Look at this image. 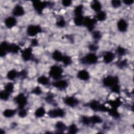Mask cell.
I'll use <instances>...</instances> for the list:
<instances>
[{
  "mask_svg": "<svg viewBox=\"0 0 134 134\" xmlns=\"http://www.w3.org/2000/svg\"><path fill=\"white\" fill-rule=\"evenodd\" d=\"M63 72V69L61 66L58 65H53L50 68L49 75L51 78L55 81L61 79L62 77Z\"/></svg>",
  "mask_w": 134,
  "mask_h": 134,
  "instance_id": "6da1fadb",
  "label": "cell"
},
{
  "mask_svg": "<svg viewBox=\"0 0 134 134\" xmlns=\"http://www.w3.org/2000/svg\"><path fill=\"white\" fill-rule=\"evenodd\" d=\"M98 57L94 52H91L86 54L83 57L80 61L82 64L86 65H92L96 63L98 61Z\"/></svg>",
  "mask_w": 134,
  "mask_h": 134,
  "instance_id": "7a4b0ae2",
  "label": "cell"
},
{
  "mask_svg": "<svg viewBox=\"0 0 134 134\" xmlns=\"http://www.w3.org/2000/svg\"><path fill=\"white\" fill-rule=\"evenodd\" d=\"M119 80L117 76L113 75H107L103 79V84L107 87H111L113 85L118 84Z\"/></svg>",
  "mask_w": 134,
  "mask_h": 134,
  "instance_id": "3957f363",
  "label": "cell"
},
{
  "mask_svg": "<svg viewBox=\"0 0 134 134\" xmlns=\"http://www.w3.org/2000/svg\"><path fill=\"white\" fill-rule=\"evenodd\" d=\"M97 20L95 18H91L90 17H84L83 26L85 27L86 29L90 32L94 30Z\"/></svg>",
  "mask_w": 134,
  "mask_h": 134,
  "instance_id": "277c9868",
  "label": "cell"
},
{
  "mask_svg": "<svg viewBox=\"0 0 134 134\" xmlns=\"http://www.w3.org/2000/svg\"><path fill=\"white\" fill-rule=\"evenodd\" d=\"M90 108L95 111H108L109 108L106 107L105 105L101 104L97 100H92L89 104Z\"/></svg>",
  "mask_w": 134,
  "mask_h": 134,
  "instance_id": "5b68a950",
  "label": "cell"
},
{
  "mask_svg": "<svg viewBox=\"0 0 134 134\" xmlns=\"http://www.w3.org/2000/svg\"><path fill=\"white\" fill-rule=\"evenodd\" d=\"M49 4L48 2L35 1L32 2V6L38 14H41L44 8Z\"/></svg>",
  "mask_w": 134,
  "mask_h": 134,
  "instance_id": "8992f818",
  "label": "cell"
},
{
  "mask_svg": "<svg viewBox=\"0 0 134 134\" xmlns=\"http://www.w3.org/2000/svg\"><path fill=\"white\" fill-rule=\"evenodd\" d=\"M42 32V28L39 25H30L27 28L26 32L30 37H35Z\"/></svg>",
  "mask_w": 134,
  "mask_h": 134,
  "instance_id": "52a82bcc",
  "label": "cell"
},
{
  "mask_svg": "<svg viewBox=\"0 0 134 134\" xmlns=\"http://www.w3.org/2000/svg\"><path fill=\"white\" fill-rule=\"evenodd\" d=\"M14 101L18 105L19 109L24 108L27 104V97L23 93H20L15 96Z\"/></svg>",
  "mask_w": 134,
  "mask_h": 134,
  "instance_id": "ba28073f",
  "label": "cell"
},
{
  "mask_svg": "<svg viewBox=\"0 0 134 134\" xmlns=\"http://www.w3.org/2000/svg\"><path fill=\"white\" fill-rule=\"evenodd\" d=\"M47 114L50 118H62L65 116V112L62 108H55L49 110Z\"/></svg>",
  "mask_w": 134,
  "mask_h": 134,
  "instance_id": "9c48e42d",
  "label": "cell"
},
{
  "mask_svg": "<svg viewBox=\"0 0 134 134\" xmlns=\"http://www.w3.org/2000/svg\"><path fill=\"white\" fill-rule=\"evenodd\" d=\"M22 59L25 61H28L32 59V49L31 47H28L21 51Z\"/></svg>",
  "mask_w": 134,
  "mask_h": 134,
  "instance_id": "30bf717a",
  "label": "cell"
},
{
  "mask_svg": "<svg viewBox=\"0 0 134 134\" xmlns=\"http://www.w3.org/2000/svg\"><path fill=\"white\" fill-rule=\"evenodd\" d=\"M52 85L60 90H63L68 87V83L66 80L60 79L53 82L52 83Z\"/></svg>",
  "mask_w": 134,
  "mask_h": 134,
  "instance_id": "8fae6325",
  "label": "cell"
},
{
  "mask_svg": "<svg viewBox=\"0 0 134 134\" xmlns=\"http://www.w3.org/2000/svg\"><path fill=\"white\" fill-rule=\"evenodd\" d=\"M63 102L66 105L70 107H74L79 103L78 100L73 96H67L65 97L63 99Z\"/></svg>",
  "mask_w": 134,
  "mask_h": 134,
  "instance_id": "7c38bea8",
  "label": "cell"
},
{
  "mask_svg": "<svg viewBox=\"0 0 134 134\" xmlns=\"http://www.w3.org/2000/svg\"><path fill=\"white\" fill-rule=\"evenodd\" d=\"M4 24L7 28L11 29L16 25L17 20L14 16H9L4 20Z\"/></svg>",
  "mask_w": 134,
  "mask_h": 134,
  "instance_id": "4fadbf2b",
  "label": "cell"
},
{
  "mask_svg": "<svg viewBox=\"0 0 134 134\" xmlns=\"http://www.w3.org/2000/svg\"><path fill=\"white\" fill-rule=\"evenodd\" d=\"M117 27L118 30L119 31L121 32H125L128 29V24L127 21L124 19H120L117 22Z\"/></svg>",
  "mask_w": 134,
  "mask_h": 134,
  "instance_id": "5bb4252c",
  "label": "cell"
},
{
  "mask_svg": "<svg viewBox=\"0 0 134 134\" xmlns=\"http://www.w3.org/2000/svg\"><path fill=\"white\" fill-rule=\"evenodd\" d=\"M25 12L24 7L20 5H16L12 10V14L13 16L15 17L22 16L25 14Z\"/></svg>",
  "mask_w": 134,
  "mask_h": 134,
  "instance_id": "9a60e30c",
  "label": "cell"
},
{
  "mask_svg": "<svg viewBox=\"0 0 134 134\" xmlns=\"http://www.w3.org/2000/svg\"><path fill=\"white\" fill-rule=\"evenodd\" d=\"M10 43L6 41H3L0 44V55L1 57H3L9 52Z\"/></svg>",
  "mask_w": 134,
  "mask_h": 134,
  "instance_id": "2e32d148",
  "label": "cell"
},
{
  "mask_svg": "<svg viewBox=\"0 0 134 134\" xmlns=\"http://www.w3.org/2000/svg\"><path fill=\"white\" fill-rule=\"evenodd\" d=\"M115 54L113 52L107 51L105 52L103 55V59L105 63L108 64L111 63L115 59Z\"/></svg>",
  "mask_w": 134,
  "mask_h": 134,
  "instance_id": "e0dca14e",
  "label": "cell"
},
{
  "mask_svg": "<svg viewBox=\"0 0 134 134\" xmlns=\"http://www.w3.org/2000/svg\"><path fill=\"white\" fill-rule=\"evenodd\" d=\"M77 77L82 81H87L90 78L89 72L86 70H81L79 71L77 74Z\"/></svg>",
  "mask_w": 134,
  "mask_h": 134,
  "instance_id": "ac0fdd59",
  "label": "cell"
},
{
  "mask_svg": "<svg viewBox=\"0 0 134 134\" xmlns=\"http://www.w3.org/2000/svg\"><path fill=\"white\" fill-rule=\"evenodd\" d=\"M91 8L92 9H93L94 11H95L96 13L102 10V5L100 2L98 1H93L91 2Z\"/></svg>",
  "mask_w": 134,
  "mask_h": 134,
  "instance_id": "d6986e66",
  "label": "cell"
},
{
  "mask_svg": "<svg viewBox=\"0 0 134 134\" xmlns=\"http://www.w3.org/2000/svg\"><path fill=\"white\" fill-rule=\"evenodd\" d=\"M55 128L58 132H63L67 129V127L63 122L59 121L55 124Z\"/></svg>",
  "mask_w": 134,
  "mask_h": 134,
  "instance_id": "ffe728a7",
  "label": "cell"
},
{
  "mask_svg": "<svg viewBox=\"0 0 134 134\" xmlns=\"http://www.w3.org/2000/svg\"><path fill=\"white\" fill-rule=\"evenodd\" d=\"M63 57V55L59 50H55L52 54V59L57 62H61Z\"/></svg>",
  "mask_w": 134,
  "mask_h": 134,
  "instance_id": "44dd1931",
  "label": "cell"
},
{
  "mask_svg": "<svg viewBox=\"0 0 134 134\" xmlns=\"http://www.w3.org/2000/svg\"><path fill=\"white\" fill-rule=\"evenodd\" d=\"M46 114V110L43 107H39L36 109L34 113V115L36 118L43 117Z\"/></svg>",
  "mask_w": 134,
  "mask_h": 134,
  "instance_id": "7402d4cb",
  "label": "cell"
},
{
  "mask_svg": "<svg viewBox=\"0 0 134 134\" xmlns=\"http://www.w3.org/2000/svg\"><path fill=\"white\" fill-rule=\"evenodd\" d=\"M107 18V14L105 12L101 10L96 13L95 19L97 21H104L106 20Z\"/></svg>",
  "mask_w": 134,
  "mask_h": 134,
  "instance_id": "603a6c76",
  "label": "cell"
},
{
  "mask_svg": "<svg viewBox=\"0 0 134 134\" xmlns=\"http://www.w3.org/2000/svg\"><path fill=\"white\" fill-rule=\"evenodd\" d=\"M18 72H17L16 70L14 69H12L7 72L6 74V77L9 80L12 81L15 80L17 77V76H18Z\"/></svg>",
  "mask_w": 134,
  "mask_h": 134,
  "instance_id": "cb8c5ba5",
  "label": "cell"
},
{
  "mask_svg": "<svg viewBox=\"0 0 134 134\" xmlns=\"http://www.w3.org/2000/svg\"><path fill=\"white\" fill-rule=\"evenodd\" d=\"M16 113V110L15 109H6L4 110L3 115L6 118H11L13 117Z\"/></svg>",
  "mask_w": 134,
  "mask_h": 134,
  "instance_id": "d4e9b609",
  "label": "cell"
},
{
  "mask_svg": "<svg viewBox=\"0 0 134 134\" xmlns=\"http://www.w3.org/2000/svg\"><path fill=\"white\" fill-rule=\"evenodd\" d=\"M84 17L83 16H74L73 21L74 24L76 26H81L83 25Z\"/></svg>",
  "mask_w": 134,
  "mask_h": 134,
  "instance_id": "484cf974",
  "label": "cell"
},
{
  "mask_svg": "<svg viewBox=\"0 0 134 134\" xmlns=\"http://www.w3.org/2000/svg\"><path fill=\"white\" fill-rule=\"evenodd\" d=\"M37 82L39 84L45 86V85H47L49 84V80L47 76L44 75H41L38 77Z\"/></svg>",
  "mask_w": 134,
  "mask_h": 134,
  "instance_id": "4316f807",
  "label": "cell"
},
{
  "mask_svg": "<svg viewBox=\"0 0 134 134\" xmlns=\"http://www.w3.org/2000/svg\"><path fill=\"white\" fill-rule=\"evenodd\" d=\"M20 50V47L16 43H10L9 52L16 54Z\"/></svg>",
  "mask_w": 134,
  "mask_h": 134,
  "instance_id": "83f0119b",
  "label": "cell"
},
{
  "mask_svg": "<svg viewBox=\"0 0 134 134\" xmlns=\"http://www.w3.org/2000/svg\"><path fill=\"white\" fill-rule=\"evenodd\" d=\"M90 122L93 124H98L102 122L103 120L98 115H93L90 117Z\"/></svg>",
  "mask_w": 134,
  "mask_h": 134,
  "instance_id": "f1b7e54d",
  "label": "cell"
},
{
  "mask_svg": "<svg viewBox=\"0 0 134 134\" xmlns=\"http://www.w3.org/2000/svg\"><path fill=\"white\" fill-rule=\"evenodd\" d=\"M83 6L82 5H79L76 6L74 9V16H83Z\"/></svg>",
  "mask_w": 134,
  "mask_h": 134,
  "instance_id": "f546056e",
  "label": "cell"
},
{
  "mask_svg": "<svg viewBox=\"0 0 134 134\" xmlns=\"http://www.w3.org/2000/svg\"><path fill=\"white\" fill-rule=\"evenodd\" d=\"M108 103L109 104V105L111 106V108L115 109H117L120 106L121 103V100L118 98H117L114 100H111L109 101Z\"/></svg>",
  "mask_w": 134,
  "mask_h": 134,
  "instance_id": "4dcf8cb0",
  "label": "cell"
},
{
  "mask_svg": "<svg viewBox=\"0 0 134 134\" xmlns=\"http://www.w3.org/2000/svg\"><path fill=\"white\" fill-rule=\"evenodd\" d=\"M4 90L9 93L10 94L12 93L14 90V85L12 82H8L4 86Z\"/></svg>",
  "mask_w": 134,
  "mask_h": 134,
  "instance_id": "1f68e13d",
  "label": "cell"
},
{
  "mask_svg": "<svg viewBox=\"0 0 134 134\" xmlns=\"http://www.w3.org/2000/svg\"><path fill=\"white\" fill-rule=\"evenodd\" d=\"M67 130L69 133H76L77 132L79 129L75 124H72L67 128Z\"/></svg>",
  "mask_w": 134,
  "mask_h": 134,
  "instance_id": "d6a6232c",
  "label": "cell"
},
{
  "mask_svg": "<svg viewBox=\"0 0 134 134\" xmlns=\"http://www.w3.org/2000/svg\"><path fill=\"white\" fill-rule=\"evenodd\" d=\"M116 54L119 57H122L126 53V50L121 46H118L116 50Z\"/></svg>",
  "mask_w": 134,
  "mask_h": 134,
  "instance_id": "836d02e7",
  "label": "cell"
},
{
  "mask_svg": "<svg viewBox=\"0 0 134 134\" xmlns=\"http://www.w3.org/2000/svg\"><path fill=\"white\" fill-rule=\"evenodd\" d=\"M107 112H108V114L110 116L114 118H119L120 117V114L117 111V109L111 108L110 109H109Z\"/></svg>",
  "mask_w": 134,
  "mask_h": 134,
  "instance_id": "e575fe53",
  "label": "cell"
},
{
  "mask_svg": "<svg viewBox=\"0 0 134 134\" xmlns=\"http://www.w3.org/2000/svg\"><path fill=\"white\" fill-rule=\"evenodd\" d=\"M10 93L7 92V91H6L5 90H3V91H2L0 93V97H1V99L2 100H5V101H6L9 98V96H10Z\"/></svg>",
  "mask_w": 134,
  "mask_h": 134,
  "instance_id": "d590c367",
  "label": "cell"
},
{
  "mask_svg": "<svg viewBox=\"0 0 134 134\" xmlns=\"http://www.w3.org/2000/svg\"><path fill=\"white\" fill-rule=\"evenodd\" d=\"M66 21L63 17H59L56 21V25L60 28H63L65 26Z\"/></svg>",
  "mask_w": 134,
  "mask_h": 134,
  "instance_id": "8d00e7d4",
  "label": "cell"
},
{
  "mask_svg": "<svg viewBox=\"0 0 134 134\" xmlns=\"http://www.w3.org/2000/svg\"><path fill=\"white\" fill-rule=\"evenodd\" d=\"M61 62H63V64L65 66H68L72 63V60L70 57L68 55H63V57Z\"/></svg>",
  "mask_w": 134,
  "mask_h": 134,
  "instance_id": "74e56055",
  "label": "cell"
},
{
  "mask_svg": "<svg viewBox=\"0 0 134 134\" xmlns=\"http://www.w3.org/2000/svg\"><path fill=\"white\" fill-rule=\"evenodd\" d=\"M92 36L95 41H98L102 38L101 32L98 30H93L92 32Z\"/></svg>",
  "mask_w": 134,
  "mask_h": 134,
  "instance_id": "f35d334b",
  "label": "cell"
},
{
  "mask_svg": "<svg viewBox=\"0 0 134 134\" xmlns=\"http://www.w3.org/2000/svg\"><path fill=\"white\" fill-rule=\"evenodd\" d=\"M111 91L113 93L119 94L120 92V87L119 84H116L114 85H113L112 87H110Z\"/></svg>",
  "mask_w": 134,
  "mask_h": 134,
  "instance_id": "ab89813d",
  "label": "cell"
},
{
  "mask_svg": "<svg viewBox=\"0 0 134 134\" xmlns=\"http://www.w3.org/2000/svg\"><path fill=\"white\" fill-rule=\"evenodd\" d=\"M127 63H127V60H126V59L120 60L118 62L117 66H118V68H119L120 69H123V68L127 66Z\"/></svg>",
  "mask_w": 134,
  "mask_h": 134,
  "instance_id": "60d3db41",
  "label": "cell"
},
{
  "mask_svg": "<svg viewBox=\"0 0 134 134\" xmlns=\"http://www.w3.org/2000/svg\"><path fill=\"white\" fill-rule=\"evenodd\" d=\"M111 4L113 7L117 8L121 6V2L119 0H113L111 1Z\"/></svg>",
  "mask_w": 134,
  "mask_h": 134,
  "instance_id": "b9f144b4",
  "label": "cell"
},
{
  "mask_svg": "<svg viewBox=\"0 0 134 134\" xmlns=\"http://www.w3.org/2000/svg\"><path fill=\"white\" fill-rule=\"evenodd\" d=\"M18 116L20 117V118H24L26 117L27 115V112L25 108L19 109V111L18 113Z\"/></svg>",
  "mask_w": 134,
  "mask_h": 134,
  "instance_id": "7bdbcfd3",
  "label": "cell"
},
{
  "mask_svg": "<svg viewBox=\"0 0 134 134\" xmlns=\"http://www.w3.org/2000/svg\"><path fill=\"white\" fill-rule=\"evenodd\" d=\"M31 93L35 95H39L42 93V90L39 86H36L32 90Z\"/></svg>",
  "mask_w": 134,
  "mask_h": 134,
  "instance_id": "ee69618b",
  "label": "cell"
},
{
  "mask_svg": "<svg viewBox=\"0 0 134 134\" xmlns=\"http://www.w3.org/2000/svg\"><path fill=\"white\" fill-rule=\"evenodd\" d=\"M27 76V72L26 70H21L19 72H18V76L20 77L21 79H25L26 78Z\"/></svg>",
  "mask_w": 134,
  "mask_h": 134,
  "instance_id": "f6af8a7d",
  "label": "cell"
},
{
  "mask_svg": "<svg viewBox=\"0 0 134 134\" xmlns=\"http://www.w3.org/2000/svg\"><path fill=\"white\" fill-rule=\"evenodd\" d=\"M82 122H83V124L87 125H89L90 122V117H87V116H83L82 118Z\"/></svg>",
  "mask_w": 134,
  "mask_h": 134,
  "instance_id": "bcb514c9",
  "label": "cell"
},
{
  "mask_svg": "<svg viewBox=\"0 0 134 134\" xmlns=\"http://www.w3.org/2000/svg\"><path fill=\"white\" fill-rule=\"evenodd\" d=\"M72 2L70 0H64L62 1V5L65 7L70 6L72 5Z\"/></svg>",
  "mask_w": 134,
  "mask_h": 134,
  "instance_id": "7dc6e473",
  "label": "cell"
},
{
  "mask_svg": "<svg viewBox=\"0 0 134 134\" xmlns=\"http://www.w3.org/2000/svg\"><path fill=\"white\" fill-rule=\"evenodd\" d=\"M53 100V95L51 93L48 94L46 97V101L49 103H51L54 101Z\"/></svg>",
  "mask_w": 134,
  "mask_h": 134,
  "instance_id": "c3c4849f",
  "label": "cell"
},
{
  "mask_svg": "<svg viewBox=\"0 0 134 134\" xmlns=\"http://www.w3.org/2000/svg\"><path fill=\"white\" fill-rule=\"evenodd\" d=\"M98 48V46L95 44H91L88 46V49L90 50V51H92V52H94V51H97Z\"/></svg>",
  "mask_w": 134,
  "mask_h": 134,
  "instance_id": "681fc988",
  "label": "cell"
},
{
  "mask_svg": "<svg viewBox=\"0 0 134 134\" xmlns=\"http://www.w3.org/2000/svg\"><path fill=\"white\" fill-rule=\"evenodd\" d=\"M122 2L126 5H131L134 3L133 0H124Z\"/></svg>",
  "mask_w": 134,
  "mask_h": 134,
  "instance_id": "f907efd6",
  "label": "cell"
},
{
  "mask_svg": "<svg viewBox=\"0 0 134 134\" xmlns=\"http://www.w3.org/2000/svg\"><path fill=\"white\" fill-rule=\"evenodd\" d=\"M31 43L32 46H33V47H36L38 44V41L36 39H32L31 41Z\"/></svg>",
  "mask_w": 134,
  "mask_h": 134,
  "instance_id": "816d5d0a",
  "label": "cell"
}]
</instances>
